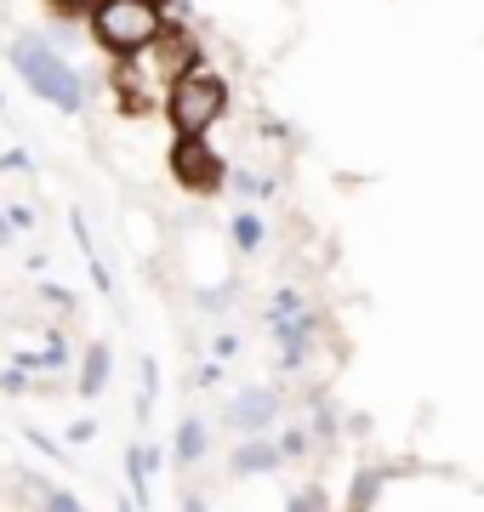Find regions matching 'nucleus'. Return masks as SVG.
Listing matches in <instances>:
<instances>
[{
	"label": "nucleus",
	"instance_id": "nucleus-10",
	"mask_svg": "<svg viewBox=\"0 0 484 512\" xmlns=\"http://www.w3.org/2000/svg\"><path fill=\"white\" fill-rule=\"evenodd\" d=\"M46 507H52V512H80L75 501H69V495H52V501H46Z\"/></svg>",
	"mask_w": 484,
	"mask_h": 512
},
{
	"label": "nucleus",
	"instance_id": "nucleus-1",
	"mask_svg": "<svg viewBox=\"0 0 484 512\" xmlns=\"http://www.w3.org/2000/svg\"><path fill=\"white\" fill-rule=\"evenodd\" d=\"M92 29H97V40H103L109 52L131 57V52H143V46H154L160 12H154L149 0H103V6L92 12Z\"/></svg>",
	"mask_w": 484,
	"mask_h": 512
},
{
	"label": "nucleus",
	"instance_id": "nucleus-3",
	"mask_svg": "<svg viewBox=\"0 0 484 512\" xmlns=\"http://www.w3.org/2000/svg\"><path fill=\"white\" fill-rule=\"evenodd\" d=\"M228 92H223V80L217 74H205V69H188L177 86H171V126L183 131V137H200L217 114H223Z\"/></svg>",
	"mask_w": 484,
	"mask_h": 512
},
{
	"label": "nucleus",
	"instance_id": "nucleus-4",
	"mask_svg": "<svg viewBox=\"0 0 484 512\" xmlns=\"http://www.w3.org/2000/svg\"><path fill=\"white\" fill-rule=\"evenodd\" d=\"M171 171H177V183L183 188H200V194L223 183V160H217L200 137H183V143L171 148Z\"/></svg>",
	"mask_w": 484,
	"mask_h": 512
},
{
	"label": "nucleus",
	"instance_id": "nucleus-8",
	"mask_svg": "<svg viewBox=\"0 0 484 512\" xmlns=\"http://www.w3.org/2000/svg\"><path fill=\"white\" fill-rule=\"evenodd\" d=\"M234 467H240V473H257V467H274V450H268V444H245L240 456H234Z\"/></svg>",
	"mask_w": 484,
	"mask_h": 512
},
{
	"label": "nucleus",
	"instance_id": "nucleus-13",
	"mask_svg": "<svg viewBox=\"0 0 484 512\" xmlns=\"http://www.w3.org/2000/svg\"><path fill=\"white\" fill-rule=\"evenodd\" d=\"M149 6H154V0H149Z\"/></svg>",
	"mask_w": 484,
	"mask_h": 512
},
{
	"label": "nucleus",
	"instance_id": "nucleus-6",
	"mask_svg": "<svg viewBox=\"0 0 484 512\" xmlns=\"http://www.w3.org/2000/svg\"><path fill=\"white\" fill-rule=\"evenodd\" d=\"M103 382H109V348H92L80 370V393H103Z\"/></svg>",
	"mask_w": 484,
	"mask_h": 512
},
{
	"label": "nucleus",
	"instance_id": "nucleus-5",
	"mask_svg": "<svg viewBox=\"0 0 484 512\" xmlns=\"http://www.w3.org/2000/svg\"><path fill=\"white\" fill-rule=\"evenodd\" d=\"M268 416H274V399H268V393H245V399L234 404V427H245V433L262 427Z\"/></svg>",
	"mask_w": 484,
	"mask_h": 512
},
{
	"label": "nucleus",
	"instance_id": "nucleus-11",
	"mask_svg": "<svg viewBox=\"0 0 484 512\" xmlns=\"http://www.w3.org/2000/svg\"><path fill=\"white\" fill-rule=\"evenodd\" d=\"M57 6H69V12H86V6H92V12H97L103 0H57Z\"/></svg>",
	"mask_w": 484,
	"mask_h": 512
},
{
	"label": "nucleus",
	"instance_id": "nucleus-7",
	"mask_svg": "<svg viewBox=\"0 0 484 512\" xmlns=\"http://www.w3.org/2000/svg\"><path fill=\"white\" fill-rule=\"evenodd\" d=\"M200 450H205V427H200V421H183V433H177V456L194 461Z\"/></svg>",
	"mask_w": 484,
	"mask_h": 512
},
{
	"label": "nucleus",
	"instance_id": "nucleus-2",
	"mask_svg": "<svg viewBox=\"0 0 484 512\" xmlns=\"http://www.w3.org/2000/svg\"><path fill=\"white\" fill-rule=\"evenodd\" d=\"M12 63H18V74L46 97V103H57V109H80V74L69 69L46 40H23V46H12Z\"/></svg>",
	"mask_w": 484,
	"mask_h": 512
},
{
	"label": "nucleus",
	"instance_id": "nucleus-12",
	"mask_svg": "<svg viewBox=\"0 0 484 512\" xmlns=\"http://www.w3.org/2000/svg\"><path fill=\"white\" fill-rule=\"evenodd\" d=\"M6 234H12V222H6V217H0V239H6Z\"/></svg>",
	"mask_w": 484,
	"mask_h": 512
},
{
	"label": "nucleus",
	"instance_id": "nucleus-9",
	"mask_svg": "<svg viewBox=\"0 0 484 512\" xmlns=\"http://www.w3.org/2000/svg\"><path fill=\"white\" fill-rule=\"evenodd\" d=\"M234 234H240V245H257L262 228H257V217H240V228H234Z\"/></svg>",
	"mask_w": 484,
	"mask_h": 512
}]
</instances>
